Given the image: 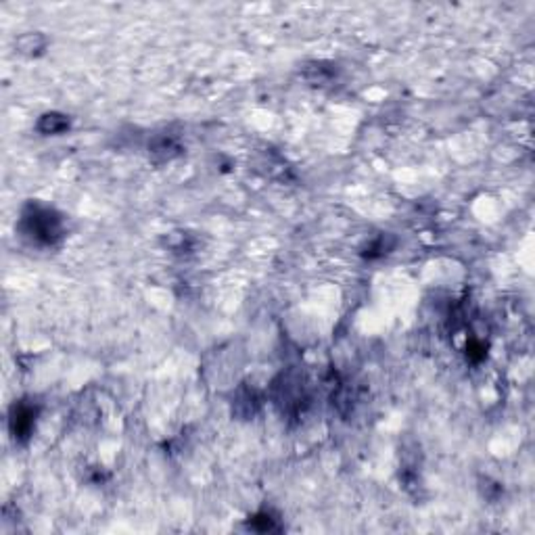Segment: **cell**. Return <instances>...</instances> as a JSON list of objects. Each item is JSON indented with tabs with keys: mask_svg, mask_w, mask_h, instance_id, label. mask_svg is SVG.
<instances>
[{
	"mask_svg": "<svg viewBox=\"0 0 535 535\" xmlns=\"http://www.w3.org/2000/svg\"><path fill=\"white\" fill-rule=\"evenodd\" d=\"M19 232L38 247H55L65 237V220L55 207L30 201L21 212Z\"/></svg>",
	"mask_w": 535,
	"mask_h": 535,
	"instance_id": "6da1fadb",
	"label": "cell"
},
{
	"mask_svg": "<svg viewBox=\"0 0 535 535\" xmlns=\"http://www.w3.org/2000/svg\"><path fill=\"white\" fill-rule=\"evenodd\" d=\"M38 412H40L38 404L28 402V400H21L11 408L9 429H11L13 440L19 441V443H26L32 437L33 427H36V420H38Z\"/></svg>",
	"mask_w": 535,
	"mask_h": 535,
	"instance_id": "7a4b0ae2",
	"label": "cell"
},
{
	"mask_svg": "<svg viewBox=\"0 0 535 535\" xmlns=\"http://www.w3.org/2000/svg\"><path fill=\"white\" fill-rule=\"evenodd\" d=\"M306 395H303V385L297 380L293 383L291 377H283V383H276V404L283 406V412H299L303 404Z\"/></svg>",
	"mask_w": 535,
	"mask_h": 535,
	"instance_id": "3957f363",
	"label": "cell"
},
{
	"mask_svg": "<svg viewBox=\"0 0 535 535\" xmlns=\"http://www.w3.org/2000/svg\"><path fill=\"white\" fill-rule=\"evenodd\" d=\"M182 153V147L176 142V138L167 136V134H159L155 138H151L149 142V157H153V161H170V159L178 157Z\"/></svg>",
	"mask_w": 535,
	"mask_h": 535,
	"instance_id": "277c9868",
	"label": "cell"
},
{
	"mask_svg": "<svg viewBox=\"0 0 535 535\" xmlns=\"http://www.w3.org/2000/svg\"><path fill=\"white\" fill-rule=\"evenodd\" d=\"M71 126L69 118L63 115V113H57V111H51V113H44L40 120H38V132L46 134V136H57V134H63Z\"/></svg>",
	"mask_w": 535,
	"mask_h": 535,
	"instance_id": "5b68a950",
	"label": "cell"
},
{
	"mask_svg": "<svg viewBox=\"0 0 535 535\" xmlns=\"http://www.w3.org/2000/svg\"><path fill=\"white\" fill-rule=\"evenodd\" d=\"M259 408V398L255 393V389L241 387L234 395V412L243 418H249Z\"/></svg>",
	"mask_w": 535,
	"mask_h": 535,
	"instance_id": "8992f818",
	"label": "cell"
},
{
	"mask_svg": "<svg viewBox=\"0 0 535 535\" xmlns=\"http://www.w3.org/2000/svg\"><path fill=\"white\" fill-rule=\"evenodd\" d=\"M249 529L253 531H259V534H270V531H281V523L279 519L268 512V510H261L257 514H253L249 519Z\"/></svg>",
	"mask_w": 535,
	"mask_h": 535,
	"instance_id": "52a82bcc",
	"label": "cell"
},
{
	"mask_svg": "<svg viewBox=\"0 0 535 535\" xmlns=\"http://www.w3.org/2000/svg\"><path fill=\"white\" fill-rule=\"evenodd\" d=\"M17 48L21 55H28V57L40 55L46 48V38L42 33H26L17 40Z\"/></svg>",
	"mask_w": 535,
	"mask_h": 535,
	"instance_id": "ba28073f",
	"label": "cell"
},
{
	"mask_svg": "<svg viewBox=\"0 0 535 535\" xmlns=\"http://www.w3.org/2000/svg\"><path fill=\"white\" fill-rule=\"evenodd\" d=\"M395 245V241L389 237V234H380L377 237L375 241H370L368 243V247H366V257H370V259H375V257H380V255H385V253H389V249Z\"/></svg>",
	"mask_w": 535,
	"mask_h": 535,
	"instance_id": "9c48e42d",
	"label": "cell"
}]
</instances>
